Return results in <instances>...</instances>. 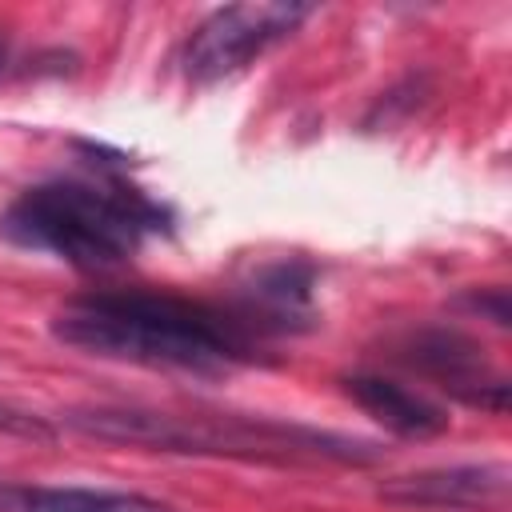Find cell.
I'll return each instance as SVG.
<instances>
[{"label": "cell", "mask_w": 512, "mask_h": 512, "mask_svg": "<svg viewBox=\"0 0 512 512\" xmlns=\"http://www.w3.org/2000/svg\"><path fill=\"white\" fill-rule=\"evenodd\" d=\"M56 340L84 348L92 356H116L136 364H176V368H228L248 356L236 324L220 312L180 300V296H84L72 300L52 320Z\"/></svg>", "instance_id": "1"}, {"label": "cell", "mask_w": 512, "mask_h": 512, "mask_svg": "<svg viewBox=\"0 0 512 512\" xmlns=\"http://www.w3.org/2000/svg\"><path fill=\"white\" fill-rule=\"evenodd\" d=\"M160 212L136 192H108L76 180L28 188L4 216V240L72 260L76 268H112L136 252L140 236L156 228Z\"/></svg>", "instance_id": "2"}, {"label": "cell", "mask_w": 512, "mask_h": 512, "mask_svg": "<svg viewBox=\"0 0 512 512\" xmlns=\"http://www.w3.org/2000/svg\"><path fill=\"white\" fill-rule=\"evenodd\" d=\"M76 432L100 440L152 444L172 452H228V456H324V460H372L376 448L356 436L316 432L300 424L240 420V416H172L144 408H76L64 416Z\"/></svg>", "instance_id": "3"}, {"label": "cell", "mask_w": 512, "mask_h": 512, "mask_svg": "<svg viewBox=\"0 0 512 512\" xmlns=\"http://www.w3.org/2000/svg\"><path fill=\"white\" fill-rule=\"evenodd\" d=\"M308 16L304 4H228L216 8L188 40L184 68L192 80H220L244 68L276 36L292 32Z\"/></svg>", "instance_id": "4"}, {"label": "cell", "mask_w": 512, "mask_h": 512, "mask_svg": "<svg viewBox=\"0 0 512 512\" xmlns=\"http://www.w3.org/2000/svg\"><path fill=\"white\" fill-rule=\"evenodd\" d=\"M508 488V472L500 464H460V468H428L392 476L380 484V496L400 508H480Z\"/></svg>", "instance_id": "5"}, {"label": "cell", "mask_w": 512, "mask_h": 512, "mask_svg": "<svg viewBox=\"0 0 512 512\" xmlns=\"http://www.w3.org/2000/svg\"><path fill=\"white\" fill-rule=\"evenodd\" d=\"M344 392L396 436L424 440V436H436L448 428V416L436 404H428L424 396H416V392H408L384 376H348Z\"/></svg>", "instance_id": "6"}, {"label": "cell", "mask_w": 512, "mask_h": 512, "mask_svg": "<svg viewBox=\"0 0 512 512\" xmlns=\"http://www.w3.org/2000/svg\"><path fill=\"white\" fill-rule=\"evenodd\" d=\"M0 512H168V504L148 500L140 492L0 484Z\"/></svg>", "instance_id": "7"}, {"label": "cell", "mask_w": 512, "mask_h": 512, "mask_svg": "<svg viewBox=\"0 0 512 512\" xmlns=\"http://www.w3.org/2000/svg\"><path fill=\"white\" fill-rule=\"evenodd\" d=\"M408 360L428 368V372H436V376H448V384L460 392V388L476 384L472 372L480 368V348L472 340L456 336V332H424V336L412 340V356Z\"/></svg>", "instance_id": "8"}, {"label": "cell", "mask_w": 512, "mask_h": 512, "mask_svg": "<svg viewBox=\"0 0 512 512\" xmlns=\"http://www.w3.org/2000/svg\"><path fill=\"white\" fill-rule=\"evenodd\" d=\"M308 292H312V268H308V264H296V260L272 264V268H264L260 280H256V296H260L272 312H280V316L304 312Z\"/></svg>", "instance_id": "9"}, {"label": "cell", "mask_w": 512, "mask_h": 512, "mask_svg": "<svg viewBox=\"0 0 512 512\" xmlns=\"http://www.w3.org/2000/svg\"><path fill=\"white\" fill-rule=\"evenodd\" d=\"M468 308H476V312H488L496 324H508V292H504V288L472 292V296H468Z\"/></svg>", "instance_id": "10"}, {"label": "cell", "mask_w": 512, "mask_h": 512, "mask_svg": "<svg viewBox=\"0 0 512 512\" xmlns=\"http://www.w3.org/2000/svg\"><path fill=\"white\" fill-rule=\"evenodd\" d=\"M4 60H8V48H4V40H0V72H4Z\"/></svg>", "instance_id": "11"}]
</instances>
